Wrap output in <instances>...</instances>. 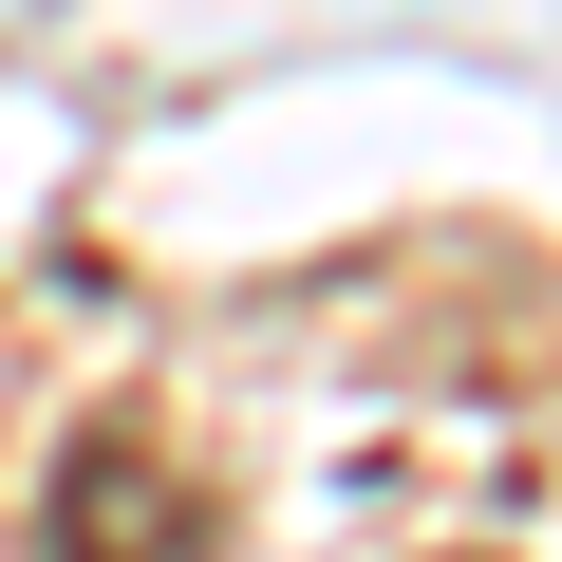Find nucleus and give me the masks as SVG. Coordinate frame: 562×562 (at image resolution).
<instances>
[{
  "label": "nucleus",
  "mask_w": 562,
  "mask_h": 562,
  "mask_svg": "<svg viewBox=\"0 0 562 562\" xmlns=\"http://www.w3.org/2000/svg\"><path fill=\"white\" fill-rule=\"evenodd\" d=\"M38 562H206V487L150 450V413H94L57 450V506H38Z\"/></svg>",
  "instance_id": "1"
}]
</instances>
